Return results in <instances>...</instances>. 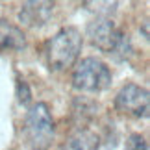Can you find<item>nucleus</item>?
<instances>
[{
  "instance_id": "1",
  "label": "nucleus",
  "mask_w": 150,
  "mask_h": 150,
  "mask_svg": "<svg viewBox=\"0 0 150 150\" xmlns=\"http://www.w3.org/2000/svg\"><path fill=\"white\" fill-rule=\"evenodd\" d=\"M83 47L82 32L74 26H65L45 45V61L50 71H67L76 63Z\"/></svg>"
},
{
  "instance_id": "2",
  "label": "nucleus",
  "mask_w": 150,
  "mask_h": 150,
  "mask_svg": "<svg viewBox=\"0 0 150 150\" xmlns=\"http://www.w3.org/2000/svg\"><path fill=\"white\" fill-rule=\"evenodd\" d=\"M87 37L104 54L113 56L115 59H126L132 52V45L128 35L109 19L104 17H96L95 21H91L87 24Z\"/></svg>"
},
{
  "instance_id": "3",
  "label": "nucleus",
  "mask_w": 150,
  "mask_h": 150,
  "mask_svg": "<svg viewBox=\"0 0 150 150\" xmlns=\"http://www.w3.org/2000/svg\"><path fill=\"white\" fill-rule=\"evenodd\" d=\"M24 132L26 143L32 150H47L54 141V119L50 108L45 102H37L26 111L24 117Z\"/></svg>"
},
{
  "instance_id": "4",
  "label": "nucleus",
  "mask_w": 150,
  "mask_h": 150,
  "mask_svg": "<svg viewBox=\"0 0 150 150\" xmlns=\"http://www.w3.org/2000/svg\"><path fill=\"white\" fill-rule=\"evenodd\" d=\"M111 71L98 57H83L74 63L72 87L80 93H102L111 85Z\"/></svg>"
},
{
  "instance_id": "5",
  "label": "nucleus",
  "mask_w": 150,
  "mask_h": 150,
  "mask_svg": "<svg viewBox=\"0 0 150 150\" xmlns=\"http://www.w3.org/2000/svg\"><path fill=\"white\" fill-rule=\"evenodd\" d=\"M115 108L120 113H126L130 117L145 119L148 117V108H150L148 91L137 83H126L115 96Z\"/></svg>"
},
{
  "instance_id": "6",
  "label": "nucleus",
  "mask_w": 150,
  "mask_h": 150,
  "mask_svg": "<svg viewBox=\"0 0 150 150\" xmlns=\"http://www.w3.org/2000/svg\"><path fill=\"white\" fill-rule=\"evenodd\" d=\"M52 11H54V2H24L19 11V21L28 28H41L50 21Z\"/></svg>"
},
{
  "instance_id": "7",
  "label": "nucleus",
  "mask_w": 150,
  "mask_h": 150,
  "mask_svg": "<svg viewBox=\"0 0 150 150\" xmlns=\"http://www.w3.org/2000/svg\"><path fill=\"white\" fill-rule=\"evenodd\" d=\"M26 47L24 32L9 21L0 19V50H22Z\"/></svg>"
},
{
  "instance_id": "8",
  "label": "nucleus",
  "mask_w": 150,
  "mask_h": 150,
  "mask_svg": "<svg viewBox=\"0 0 150 150\" xmlns=\"http://www.w3.org/2000/svg\"><path fill=\"white\" fill-rule=\"evenodd\" d=\"M96 148H98V137L93 132L80 128L57 150H96Z\"/></svg>"
},
{
  "instance_id": "9",
  "label": "nucleus",
  "mask_w": 150,
  "mask_h": 150,
  "mask_svg": "<svg viewBox=\"0 0 150 150\" xmlns=\"http://www.w3.org/2000/svg\"><path fill=\"white\" fill-rule=\"evenodd\" d=\"M17 98H19V102L22 106H28V104H30V98H32L28 83L24 80H21V78H17Z\"/></svg>"
},
{
  "instance_id": "10",
  "label": "nucleus",
  "mask_w": 150,
  "mask_h": 150,
  "mask_svg": "<svg viewBox=\"0 0 150 150\" xmlns=\"http://www.w3.org/2000/svg\"><path fill=\"white\" fill-rule=\"evenodd\" d=\"M126 150H148L146 139L139 134H132L126 141Z\"/></svg>"
}]
</instances>
